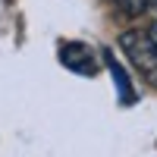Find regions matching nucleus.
<instances>
[{"mask_svg":"<svg viewBox=\"0 0 157 157\" xmlns=\"http://www.w3.org/2000/svg\"><path fill=\"white\" fill-rule=\"evenodd\" d=\"M60 60H63V66H69L78 75H94V57L85 44H63Z\"/></svg>","mask_w":157,"mask_h":157,"instance_id":"nucleus-2","label":"nucleus"},{"mask_svg":"<svg viewBox=\"0 0 157 157\" xmlns=\"http://www.w3.org/2000/svg\"><path fill=\"white\" fill-rule=\"evenodd\" d=\"M120 47L129 57V63L148 78L151 85H157V41L148 35V29H129L120 35Z\"/></svg>","mask_w":157,"mask_h":157,"instance_id":"nucleus-1","label":"nucleus"},{"mask_svg":"<svg viewBox=\"0 0 157 157\" xmlns=\"http://www.w3.org/2000/svg\"><path fill=\"white\" fill-rule=\"evenodd\" d=\"M116 6H120L126 16H141V13H148L154 6V0H116Z\"/></svg>","mask_w":157,"mask_h":157,"instance_id":"nucleus-4","label":"nucleus"},{"mask_svg":"<svg viewBox=\"0 0 157 157\" xmlns=\"http://www.w3.org/2000/svg\"><path fill=\"white\" fill-rule=\"evenodd\" d=\"M154 13H151V25H148V35L154 38V41H157V0H154V6H151Z\"/></svg>","mask_w":157,"mask_h":157,"instance_id":"nucleus-5","label":"nucleus"},{"mask_svg":"<svg viewBox=\"0 0 157 157\" xmlns=\"http://www.w3.org/2000/svg\"><path fill=\"white\" fill-rule=\"evenodd\" d=\"M104 63H107V69H110V75H113V82H116V88H120V101L126 104H135V88L129 85V78H126V69L116 63V57L110 54V50H104Z\"/></svg>","mask_w":157,"mask_h":157,"instance_id":"nucleus-3","label":"nucleus"}]
</instances>
